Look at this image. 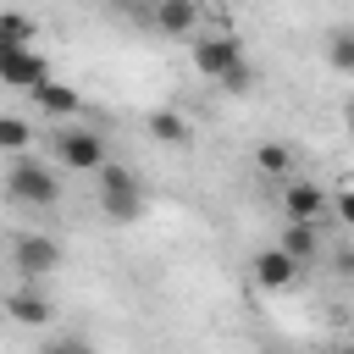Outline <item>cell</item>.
Wrapping results in <instances>:
<instances>
[{"label":"cell","instance_id":"1","mask_svg":"<svg viewBox=\"0 0 354 354\" xmlns=\"http://www.w3.org/2000/svg\"><path fill=\"white\" fill-rule=\"evenodd\" d=\"M6 188H11L17 205H33V210H50V205L61 199V177H55L44 160H28V155H17V160L6 166Z\"/></svg>","mask_w":354,"mask_h":354},{"label":"cell","instance_id":"2","mask_svg":"<svg viewBox=\"0 0 354 354\" xmlns=\"http://www.w3.org/2000/svg\"><path fill=\"white\" fill-rule=\"evenodd\" d=\"M94 183H100V210H105L111 221L127 227V221L144 216V188H138V177H133L127 166H105Z\"/></svg>","mask_w":354,"mask_h":354},{"label":"cell","instance_id":"3","mask_svg":"<svg viewBox=\"0 0 354 354\" xmlns=\"http://www.w3.org/2000/svg\"><path fill=\"white\" fill-rule=\"evenodd\" d=\"M55 160L66 166V171H105L111 160H105V138L100 133H88V127H66V133H55Z\"/></svg>","mask_w":354,"mask_h":354},{"label":"cell","instance_id":"4","mask_svg":"<svg viewBox=\"0 0 354 354\" xmlns=\"http://www.w3.org/2000/svg\"><path fill=\"white\" fill-rule=\"evenodd\" d=\"M194 66H199V77L227 83V77H232L238 66H249V61H243V44H238L232 33H210V39L194 44Z\"/></svg>","mask_w":354,"mask_h":354},{"label":"cell","instance_id":"5","mask_svg":"<svg viewBox=\"0 0 354 354\" xmlns=\"http://www.w3.org/2000/svg\"><path fill=\"white\" fill-rule=\"evenodd\" d=\"M0 83L33 94V88L50 83V61H44L39 50H0Z\"/></svg>","mask_w":354,"mask_h":354},{"label":"cell","instance_id":"6","mask_svg":"<svg viewBox=\"0 0 354 354\" xmlns=\"http://www.w3.org/2000/svg\"><path fill=\"white\" fill-rule=\"evenodd\" d=\"M11 266L22 277H50L61 266V243L44 238V232H22V238H11Z\"/></svg>","mask_w":354,"mask_h":354},{"label":"cell","instance_id":"7","mask_svg":"<svg viewBox=\"0 0 354 354\" xmlns=\"http://www.w3.org/2000/svg\"><path fill=\"white\" fill-rule=\"evenodd\" d=\"M321 210H326L321 183H310V177H288V188H282V216H288V221H315Z\"/></svg>","mask_w":354,"mask_h":354},{"label":"cell","instance_id":"8","mask_svg":"<svg viewBox=\"0 0 354 354\" xmlns=\"http://www.w3.org/2000/svg\"><path fill=\"white\" fill-rule=\"evenodd\" d=\"M293 277H299V260H293V254H288L282 243H277V249H260V254H254V282H260L266 293H282V288H288Z\"/></svg>","mask_w":354,"mask_h":354},{"label":"cell","instance_id":"9","mask_svg":"<svg viewBox=\"0 0 354 354\" xmlns=\"http://www.w3.org/2000/svg\"><path fill=\"white\" fill-rule=\"evenodd\" d=\"M149 17H155V28H160V33L183 39V33H194V22H199V0H155V6H149Z\"/></svg>","mask_w":354,"mask_h":354},{"label":"cell","instance_id":"10","mask_svg":"<svg viewBox=\"0 0 354 354\" xmlns=\"http://www.w3.org/2000/svg\"><path fill=\"white\" fill-rule=\"evenodd\" d=\"M6 310H11V321H17V326H44V321L55 315V304H50L39 288H17V293L6 299Z\"/></svg>","mask_w":354,"mask_h":354},{"label":"cell","instance_id":"11","mask_svg":"<svg viewBox=\"0 0 354 354\" xmlns=\"http://www.w3.org/2000/svg\"><path fill=\"white\" fill-rule=\"evenodd\" d=\"M33 105H39L44 116H61V122H66V116H77V105H83V100H77V88H72V83L50 77L44 88H33Z\"/></svg>","mask_w":354,"mask_h":354},{"label":"cell","instance_id":"12","mask_svg":"<svg viewBox=\"0 0 354 354\" xmlns=\"http://www.w3.org/2000/svg\"><path fill=\"white\" fill-rule=\"evenodd\" d=\"M282 249H288L299 266H310V260H315V249H321V238H315V221H288V232H282Z\"/></svg>","mask_w":354,"mask_h":354},{"label":"cell","instance_id":"13","mask_svg":"<svg viewBox=\"0 0 354 354\" xmlns=\"http://www.w3.org/2000/svg\"><path fill=\"white\" fill-rule=\"evenodd\" d=\"M144 127H149V138H155V144H188V122H183L177 111H149V122H144Z\"/></svg>","mask_w":354,"mask_h":354},{"label":"cell","instance_id":"14","mask_svg":"<svg viewBox=\"0 0 354 354\" xmlns=\"http://www.w3.org/2000/svg\"><path fill=\"white\" fill-rule=\"evenodd\" d=\"M33 44V22L22 11H6L0 17V50H28Z\"/></svg>","mask_w":354,"mask_h":354},{"label":"cell","instance_id":"15","mask_svg":"<svg viewBox=\"0 0 354 354\" xmlns=\"http://www.w3.org/2000/svg\"><path fill=\"white\" fill-rule=\"evenodd\" d=\"M254 160H260V171H266V177H282V183L293 177V149H288V144H260V155H254Z\"/></svg>","mask_w":354,"mask_h":354},{"label":"cell","instance_id":"16","mask_svg":"<svg viewBox=\"0 0 354 354\" xmlns=\"http://www.w3.org/2000/svg\"><path fill=\"white\" fill-rule=\"evenodd\" d=\"M28 138H33V127L22 122V116H0V144L17 155V149H28Z\"/></svg>","mask_w":354,"mask_h":354},{"label":"cell","instance_id":"17","mask_svg":"<svg viewBox=\"0 0 354 354\" xmlns=\"http://www.w3.org/2000/svg\"><path fill=\"white\" fill-rule=\"evenodd\" d=\"M326 61H332V72H354V33H332Z\"/></svg>","mask_w":354,"mask_h":354},{"label":"cell","instance_id":"18","mask_svg":"<svg viewBox=\"0 0 354 354\" xmlns=\"http://www.w3.org/2000/svg\"><path fill=\"white\" fill-rule=\"evenodd\" d=\"M39 354H94V343L88 337H50Z\"/></svg>","mask_w":354,"mask_h":354},{"label":"cell","instance_id":"19","mask_svg":"<svg viewBox=\"0 0 354 354\" xmlns=\"http://www.w3.org/2000/svg\"><path fill=\"white\" fill-rule=\"evenodd\" d=\"M249 83H254V72H249V66H238V72H232L221 88H227V94H249Z\"/></svg>","mask_w":354,"mask_h":354},{"label":"cell","instance_id":"20","mask_svg":"<svg viewBox=\"0 0 354 354\" xmlns=\"http://www.w3.org/2000/svg\"><path fill=\"white\" fill-rule=\"evenodd\" d=\"M337 216L354 227V188H343V194H337Z\"/></svg>","mask_w":354,"mask_h":354},{"label":"cell","instance_id":"21","mask_svg":"<svg viewBox=\"0 0 354 354\" xmlns=\"http://www.w3.org/2000/svg\"><path fill=\"white\" fill-rule=\"evenodd\" d=\"M343 116H348V127H354V100H348V111H343Z\"/></svg>","mask_w":354,"mask_h":354}]
</instances>
